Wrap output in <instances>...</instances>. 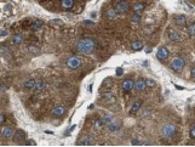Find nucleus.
I'll return each mask as SVG.
<instances>
[{"label":"nucleus","instance_id":"nucleus-1","mask_svg":"<svg viewBox=\"0 0 195 147\" xmlns=\"http://www.w3.org/2000/svg\"><path fill=\"white\" fill-rule=\"evenodd\" d=\"M76 49L79 52L84 53V55H90L96 49V43L93 39H90V38H86V39H81L78 45H76Z\"/></svg>","mask_w":195,"mask_h":147},{"label":"nucleus","instance_id":"nucleus-2","mask_svg":"<svg viewBox=\"0 0 195 147\" xmlns=\"http://www.w3.org/2000/svg\"><path fill=\"white\" fill-rule=\"evenodd\" d=\"M160 132H161V135H162L164 137L171 138V137H173V136L176 135V132H177V126L173 125V124H171V123H167V124H165V125L161 128Z\"/></svg>","mask_w":195,"mask_h":147},{"label":"nucleus","instance_id":"nucleus-3","mask_svg":"<svg viewBox=\"0 0 195 147\" xmlns=\"http://www.w3.org/2000/svg\"><path fill=\"white\" fill-rule=\"evenodd\" d=\"M185 66V62L182 57H174L172 60V62L170 63V68L173 70V72H180Z\"/></svg>","mask_w":195,"mask_h":147},{"label":"nucleus","instance_id":"nucleus-4","mask_svg":"<svg viewBox=\"0 0 195 147\" xmlns=\"http://www.w3.org/2000/svg\"><path fill=\"white\" fill-rule=\"evenodd\" d=\"M65 63H67V66H68L69 68L76 69V68H79V67L81 66V58L78 57V56H71V57H69V58L67 60Z\"/></svg>","mask_w":195,"mask_h":147},{"label":"nucleus","instance_id":"nucleus-5","mask_svg":"<svg viewBox=\"0 0 195 147\" xmlns=\"http://www.w3.org/2000/svg\"><path fill=\"white\" fill-rule=\"evenodd\" d=\"M128 10H130V5H128L127 1H120V2H117L116 7H115L116 13H120V15L126 13Z\"/></svg>","mask_w":195,"mask_h":147},{"label":"nucleus","instance_id":"nucleus-6","mask_svg":"<svg viewBox=\"0 0 195 147\" xmlns=\"http://www.w3.org/2000/svg\"><path fill=\"white\" fill-rule=\"evenodd\" d=\"M156 56H157V58H159L160 61H166V60L170 57V51H168L167 47L161 46V47H159V50H157V52H156Z\"/></svg>","mask_w":195,"mask_h":147},{"label":"nucleus","instance_id":"nucleus-7","mask_svg":"<svg viewBox=\"0 0 195 147\" xmlns=\"http://www.w3.org/2000/svg\"><path fill=\"white\" fill-rule=\"evenodd\" d=\"M13 134H15V130L11 126H5L2 129V131H1V135H2V137L5 140H11L13 137Z\"/></svg>","mask_w":195,"mask_h":147},{"label":"nucleus","instance_id":"nucleus-8","mask_svg":"<svg viewBox=\"0 0 195 147\" xmlns=\"http://www.w3.org/2000/svg\"><path fill=\"white\" fill-rule=\"evenodd\" d=\"M12 138H15V141H16V142L22 143V142L25 140V132H24V130H22V129L16 130V131H15V134H13V137H12Z\"/></svg>","mask_w":195,"mask_h":147},{"label":"nucleus","instance_id":"nucleus-9","mask_svg":"<svg viewBox=\"0 0 195 147\" xmlns=\"http://www.w3.org/2000/svg\"><path fill=\"white\" fill-rule=\"evenodd\" d=\"M145 87H147V85H145V80L144 79H138L133 84V89L136 91H138V92H143L145 90Z\"/></svg>","mask_w":195,"mask_h":147},{"label":"nucleus","instance_id":"nucleus-10","mask_svg":"<svg viewBox=\"0 0 195 147\" xmlns=\"http://www.w3.org/2000/svg\"><path fill=\"white\" fill-rule=\"evenodd\" d=\"M94 143V137L92 135H87V136H84L80 141H79V145L81 146H88V145H93Z\"/></svg>","mask_w":195,"mask_h":147},{"label":"nucleus","instance_id":"nucleus-11","mask_svg":"<svg viewBox=\"0 0 195 147\" xmlns=\"http://www.w3.org/2000/svg\"><path fill=\"white\" fill-rule=\"evenodd\" d=\"M65 112H67V108L65 107H63V106H56L52 109V115H55V117H62V115L65 114Z\"/></svg>","mask_w":195,"mask_h":147},{"label":"nucleus","instance_id":"nucleus-12","mask_svg":"<svg viewBox=\"0 0 195 147\" xmlns=\"http://www.w3.org/2000/svg\"><path fill=\"white\" fill-rule=\"evenodd\" d=\"M133 84H134V81H133L132 79H126V80H124V81H122V90H124L125 92H130V91L133 89Z\"/></svg>","mask_w":195,"mask_h":147},{"label":"nucleus","instance_id":"nucleus-13","mask_svg":"<svg viewBox=\"0 0 195 147\" xmlns=\"http://www.w3.org/2000/svg\"><path fill=\"white\" fill-rule=\"evenodd\" d=\"M173 21L178 26H185L187 24V17H185V15H176V16H173Z\"/></svg>","mask_w":195,"mask_h":147},{"label":"nucleus","instance_id":"nucleus-14","mask_svg":"<svg viewBox=\"0 0 195 147\" xmlns=\"http://www.w3.org/2000/svg\"><path fill=\"white\" fill-rule=\"evenodd\" d=\"M168 38H170V40L171 41H180L182 40V36H180V34L177 32V30H173V29H171L170 32H168Z\"/></svg>","mask_w":195,"mask_h":147},{"label":"nucleus","instance_id":"nucleus-15","mask_svg":"<svg viewBox=\"0 0 195 147\" xmlns=\"http://www.w3.org/2000/svg\"><path fill=\"white\" fill-rule=\"evenodd\" d=\"M142 103H143V101H142V100H137V101L132 104V107H131V109H130V114H134V113H137V112L140 109Z\"/></svg>","mask_w":195,"mask_h":147},{"label":"nucleus","instance_id":"nucleus-16","mask_svg":"<svg viewBox=\"0 0 195 147\" xmlns=\"http://www.w3.org/2000/svg\"><path fill=\"white\" fill-rule=\"evenodd\" d=\"M102 100H103L104 102H108V103H114V102H116V97H115L113 94H110V92L104 94V95L102 96Z\"/></svg>","mask_w":195,"mask_h":147},{"label":"nucleus","instance_id":"nucleus-17","mask_svg":"<svg viewBox=\"0 0 195 147\" xmlns=\"http://www.w3.org/2000/svg\"><path fill=\"white\" fill-rule=\"evenodd\" d=\"M34 89H35L38 92H41V91H44V90L46 89V83H45L44 80L35 81V86H34Z\"/></svg>","mask_w":195,"mask_h":147},{"label":"nucleus","instance_id":"nucleus-18","mask_svg":"<svg viewBox=\"0 0 195 147\" xmlns=\"http://www.w3.org/2000/svg\"><path fill=\"white\" fill-rule=\"evenodd\" d=\"M22 41H23L22 34H15V35L11 38V43H12L13 45H19Z\"/></svg>","mask_w":195,"mask_h":147},{"label":"nucleus","instance_id":"nucleus-19","mask_svg":"<svg viewBox=\"0 0 195 147\" xmlns=\"http://www.w3.org/2000/svg\"><path fill=\"white\" fill-rule=\"evenodd\" d=\"M23 86H24L27 90H31V89H34V86H35V80H34V79H27V80L24 81Z\"/></svg>","mask_w":195,"mask_h":147},{"label":"nucleus","instance_id":"nucleus-20","mask_svg":"<svg viewBox=\"0 0 195 147\" xmlns=\"http://www.w3.org/2000/svg\"><path fill=\"white\" fill-rule=\"evenodd\" d=\"M119 129H120V124H119V123L111 121V123L108 124V130H109L110 132H115V131H117Z\"/></svg>","mask_w":195,"mask_h":147},{"label":"nucleus","instance_id":"nucleus-21","mask_svg":"<svg viewBox=\"0 0 195 147\" xmlns=\"http://www.w3.org/2000/svg\"><path fill=\"white\" fill-rule=\"evenodd\" d=\"M74 6V0H62V7L65 10H69Z\"/></svg>","mask_w":195,"mask_h":147},{"label":"nucleus","instance_id":"nucleus-22","mask_svg":"<svg viewBox=\"0 0 195 147\" xmlns=\"http://www.w3.org/2000/svg\"><path fill=\"white\" fill-rule=\"evenodd\" d=\"M131 47H132L133 51H139V50L143 49V43L142 41H133L131 44Z\"/></svg>","mask_w":195,"mask_h":147},{"label":"nucleus","instance_id":"nucleus-23","mask_svg":"<svg viewBox=\"0 0 195 147\" xmlns=\"http://www.w3.org/2000/svg\"><path fill=\"white\" fill-rule=\"evenodd\" d=\"M116 11H115V9H108L107 10V12H105V16L109 18V19H114L115 17H116Z\"/></svg>","mask_w":195,"mask_h":147},{"label":"nucleus","instance_id":"nucleus-24","mask_svg":"<svg viewBox=\"0 0 195 147\" xmlns=\"http://www.w3.org/2000/svg\"><path fill=\"white\" fill-rule=\"evenodd\" d=\"M144 7H145V5H144L143 2H134V4H133V10H134V12H140V11L144 10Z\"/></svg>","mask_w":195,"mask_h":147},{"label":"nucleus","instance_id":"nucleus-25","mask_svg":"<svg viewBox=\"0 0 195 147\" xmlns=\"http://www.w3.org/2000/svg\"><path fill=\"white\" fill-rule=\"evenodd\" d=\"M42 21H35V22H33L31 24H30V28L33 29V30H39L41 27H42Z\"/></svg>","mask_w":195,"mask_h":147},{"label":"nucleus","instance_id":"nucleus-26","mask_svg":"<svg viewBox=\"0 0 195 147\" xmlns=\"http://www.w3.org/2000/svg\"><path fill=\"white\" fill-rule=\"evenodd\" d=\"M140 21H142V17H140V15H139L138 12H134V13L132 15V17H131V22H132V23H136V24H137V23H139Z\"/></svg>","mask_w":195,"mask_h":147},{"label":"nucleus","instance_id":"nucleus-27","mask_svg":"<svg viewBox=\"0 0 195 147\" xmlns=\"http://www.w3.org/2000/svg\"><path fill=\"white\" fill-rule=\"evenodd\" d=\"M101 120H102V123H103V124H107V125H108V124H109V123H111L114 119H113V117H111V115H108V114H107V115H103Z\"/></svg>","mask_w":195,"mask_h":147},{"label":"nucleus","instance_id":"nucleus-28","mask_svg":"<svg viewBox=\"0 0 195 147\" xmlns=\"http://www.w3.org/2000/svg\"><path fill=\"white\" fill-rule=\"evenodd\" d=\"M145 85L149 86V87H154V86L156 85V81H155L153 78H148V79L145 80Z\"/></svg>","mask_w":195,"mask_h":147},{"label":"nucleus","instance_id":"nucleus-29","mask_svg":"<svg viewBox=\"0 0 195 147\" xmlns=\"http://www.w3.org/2000/svg\"><path fill=\"white\" fill-rule=\"evenodd\" d=\"M194 32H195V26H194V22H191L188 27V33L189 35H194Z\"/></svg>","mask_w":195,"mask_h":147},{"label":"nucleus","instance_id":"nucleus-30","mask_svg":"<svg viewBox=\"0 0 195 147\" xmlns=\"http://www.w3.org/2000/svg\"><path fill=\"white\" fill-rule=\"evenodd\" d=\"M103 123H102V120H96L94 121V128L97 129V130H102V128H103Z\"/></svg>","mask_w":195,"mask_h":147},{"label":"nucleus","instance_id":"nucleus-31","mask_svg":"<svg viewBox=\"0 0 195 147\" xmlns=\"http://www.w3.org/2000/svg\"><path fill=\"white\" fill-rule=\"evenodd\" d=\"M82 23H84L85 27H93V26H94V22L91 21V19H85Z\"/></svg>","mask_w":195,"mask_h":147},{"label":"nucleus","instance_id":"nucleus-32","mask_svg":"<svg viewBox=\"0 0 195 147\" xmlns=\"http://www.w3.org/2000/svg\"><path fill=\"white\" fill-rule=\"evenodd\" d=\"M189 136H190L191 140L195 138V125H193V126L190 128V130H189Z\"/></svg>","mask_w":195,"mask_h":147},{"label":"nucleus","instance_id":"nucleus-33","mask_svg":"<svg viewBox=\"0 0 195 147\" xmlns=\"http://www.w3.org/2000/svg\"><path fill=\"white\" fill-rule=\"evenodd\" d=\"M28 51H29V52H31V53H38V52H39V50H38L35 46H33V45L28 46Z\"/></svg>","mask_w":195,"mask_h":147},{"label":"nucleus","instance_id":"nucleus-34","mask_svg":"<svg viewBox=\"0 0 195 147\" xmlns=\"http://www.w3.org/2000/svg\"><path fill=\"white\" fill-rule=\"evenodd\" d=\"M0 52H1V53H6V52H8V47H6V46L1 45V46H0Z\"/></svg>","mask_w":195,"mask_h":147},{"label":"nucleus","instance_id":"nucleus-35","mask_svg":"<svg viewBox=\"0 0 195 147\" xmlns=\"http://www.w3.org/2000/svg\"><path fill=\"white\" fill-rule=\"evenodd\" d=\"M122 73H124V72H122V68H120V67L116 68V77H121Z\"/></svg>","mask_w":195,"mask_h":147},{"label":"nucleus","instance_id":"nucleus-36","mask_svg":"<svg viewBox=\"0 0 195 147\" xmlns=\"http://www.w3.org/2000/svg\"><path fill=\"white\" fill-rule=\"evenodd\" d=\"M6 35H7V30L0 29V36H6Z\"/></svg>","mask_w":195,"mask_h":147},{"label":"nucleus","instance_id":"nucleus-37","mask_svg":"<svg viewBox=\"0 0 195 147\" xmlns=\"http://www.w3.org/2000/svg\"><path fill=\"white\" fill-rule=\"evenodd\" d=\"M4 121H5V117H4V114H1V113H0V125H1Z\"/></svg>","mask_w":195,"mask_h":147},{"label":"nucleus","instance_id":"nucleus-38","mask_svg":"<svg viewBox=\"0 0 195 147\" xmlns=\"http://www.w3.org/2000/svg\"><path fill=\"white\" fill-rule=\"evenodd\" d=\"M25 145H31V146H35V142H33V141H27V142H25Z\"/></svg>","mask_w":195,"mask_h":147},{"label":"nucleus","instance_id":"nucleus-39","mask_svg":"<svg viewBox=\"0 0 195 147\" xmlns=\"http://www.w3.org/2000/svg\"><path fill=\"white\" fill-rule=\"evenodd\" d=\"M132 145H140V142H138V141H132Z\"/></svg>","mask_w":195,"mask_h":147}]
</instances>
